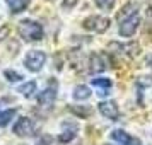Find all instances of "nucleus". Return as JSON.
I'll return each mask as SVG.
<instances>
[{"label": "nucleus", "instance_id": "dca6fc26", "mask_svg": "<svg viewBox=\"0 0 152 145\" xmlns=\"http://www.w3.org/2000/svg\"><path fill=\"white\" fill-rule=\"evenodd\" d=\"M4 77L7 79L9 82H19V80L22 79V75L19 74V72H15V70H10V68L4 72Z\"/></svg>", "mask_w": 152, "mask_h": 145}, {"label": "nucleus", "instance_id": "39448f33", "mask_svg": "<svg viewBox=\"0 0 152 145\" xmlns=\"http://www.w3.org/2000/svg\"><path fill=\"white\" fill-rule=\"evenodd\" d=\"M56 89H58V85L56 82H50L48 87H45V89L39 92V96H38V104L43 106V108H51L53 103L56 101Z\"/></svg>", "mask_w": 152, "mask_h": 145}, {"label": "nucleus", "instance_id": "5701e85b", "mask_svg": "<svg viewBox=\"0 0 152 145\" xmlns=\"http://www.w3.org/2000/svg\"><path fill=\"white\" fill-rule=\"evenodd\" d=\"M7 34H9V26H4V28L0 29V41H2Z\"/></svg>", "mask_w": 152, "mask_h": 145}, {"label": "nucleus", "instance_id": "4468645a", "mask_svg": "<svg viewBox=\"0 0 152 145\" xmlns=\"http://www.w3.org/2000/svg\"><path fill=\"white\" fill-rule=\"evenodd\" d=\"M36 87H38V85H36L34 80H29V82L19 85V87H17V92H21L24 97H31L36 92Z\"/></svg>", "mask_w": 152, "mask_h": 145}, {"label": "nucleus", "instance_id": "412c9836", "mask_svg": "<svg viewBox=\"0 0 152 145\" xmlns=\"http://www.w3.org/2000/svg\"><path fill=\"white\" fill-rule=\"evenodd\" d=\"M50 142H51V137L50 135H41V138L36 142V145H50Z\"/></svg>", "mask_w": 152, "mask_h": 145}, {"label": "nucleus", "instance_id": "0eeeda50", "mask_svg": "<svg viewBox=\"0 0 152 145\" xmlns=\"http://www.w3.org/2000/svg\"><path fill=\"white\" fill-rule=\"evenodd\" d=\"M97 109L104 118H108L111 121H116L120 118V108L115 101H103V103L97 104Z\"/></svg>", "mask_w": 152, "mask_h": 145}, {"label": "nucleus", "instance_id": "a211bd4d", "mask_svg": "<svg viewBox=\"0 0 152 145\" xmlns=\"http://www.w3.org/2000/svg\"><path fill=\"white\" fill-rule=\"evenodd\" d=\"M70 111L75 113L77 116H80V118H86V116H89L91 114L89 108H75V106H70Z\"/></svg>", "mask_w": 152, "mask_h": 145}, {"label": "nucleus", "instance_id": "4be33fe9", "mask_svg": "<svg viewBox=\"0 0 152 145\" xmlns=\"http://www.w3.org/2000/svg\"><path fill=\"white\" fill-rule=\"evenodd\" d=\"M77 2L79 0H63V9H67V10L69 9H74V5H75Z\"/></svg>", "mask_w": 152, "mask_h": 145}, {"label": "nucleus", "instance_id": "7ed1b4c3", "mask_svg": "<svg viewBox=\"0 0 152 145\" xmlns=\"http://www.w3.org/2000/svg\"><path fill=\"white\" fill-rule=\"evenodd\" d=\"M111 21L104 15H89L87 19H84L82 22V28L87 29V31H94L97 34H103L110 29Z\"/></svg>", "mask_w": 152, "mask_h": 145}, {"label": "nucleus", "instance_id": "1a4fd4ad", "mask_svg": "<svg viewBox=\"0 0 152 145\" xmlns=\"http://www.w3.org/2000/svg\"><path fill=\"white\" fill-rule=\"evenodd\" d=\"M111 138L121 145H142L140 138L133 137V135H130L128 131H125V130H113L111 131Z\"/></svg>", "mask_w": 152, "mask_h": 145}, {"label": "nucleus", "instance_id": "f257e3e1", "mask_svg": "<svg viewBox=\"0 0 152 145\" xmlns=\"http://www.w3.org/2000/svg\"><path fill=\"white\" fill-rule=\"evenodd\" d=\"M17 33L24 41H39L45 36V29L39 22L33 21V19H24L19 22Z\"/></svg>", "mask_w": 152, "mask_h": 145}, {"label": "nucleus", "instance_id": "6e6552de", "mask_svg": "<svg viewBox=\"0 0 152 145\" xmlns=\"http://www.w3.org/2000/svg\"><path fill=\"white\" fill-rule=\"evenodd\" d=\"M138 24H140V17L137 14L125 19V21L120 22V34L123 38H130V36L135 34V31L138 29Z\"/></svg>", "mask_w": 152, "mask_h": 145}, {"label": "nucleus", "instance_id": "aec40b11", "mask_svg": "<svg viewBox=\"0 0 152 145\" xmlns=\"http://www.w3.org/2000/svg\"><path fill=\"white\" fill-rule=\"evenodd\" d=\"M135 84H137L138 87H151L152 85V77H147V75L138 77L137 80H135Z\"/></svg>", "mask_w": 152, "mask_h": 145}, {"label": "nucleus", "instance_id": "9b49d317", "mask_svg": "<svg viewBox=\"0 0 152 145\" xmlns=\"http://www.w3.org/2000/svg\"><path fill=\"white\" fill-rule=\"evenodd\" d=\"M91 96H92L91 89L87 85H84V84L75 85V87H74V92H72V97H74L75 101H87Z\"/></svg>", "mask_w": 152, "mask_h": 145}, {"label": "nucleus", "instance_id": "b1692460", "mask_svg": "<svg viewBox=\"0 0 152 145\" xmlns=\"http://www.w3.org/2000/svg\"><path fill=\"white\" fill-rule=\"evenodd\" d=\"M147 62H149V65H151V67H152V55L149 56V60H147Z\"/></svg>", "mask_w": 152, "mask_h": 145}, {"label": "nucleus", "instance_id": "ddd939ff", "mask_svg": "<svg viewBox=\"0 0 152 145\" xmlns=\"http://www.w3.org/2000/svg\"><path fill=\"white\" fill-rule=\"evenodd\" d=\"M15 113H17V109H15V108H12V109H4V111H0V128L7 126V125L15 118Z\"/></svg>", "mask_w": 152, "mask_h": 145}, {"label": "nucleus", "instance_id": "6ab92c4d", "mask_svg": "<svg viewBox=\"0 0 152 145\" xmlns=\"http://www.w3.org/2000/svg\"><path fill=\"white\" fill-rule=\"evenodd\" d=\"M74 138H75V130H67V131H62V135L58 137V140L65 144V142H70Z\"/></svg>", "mask_w": 152, "mask_h": 145}, {"label": "nucleus", "instance_id": "f03ea898", "mask_svg": "<svg viewBox=\"0 0 152 145\" xmlns=\"http://www.w3.org/2000/svg\"><path fill=\"white\" fill-rule=\"evenodd\" d=\"M45 62H46V53L41 51V50H31V51H28L26 56H24V67H26L29 72H33V74L39 72V70L43 68Z\"/></svg>", "mask_w": 152, "mask_h": 145}, {"label": "nucleus", "instance_id": "9d476101", "mask_svg": "<svg viewBox=\"0 0 152 145\" xmlns=\"http://www.w3.org/2000/svg\"><path fill=\"white\" fill-rule=\"evenodd\" d=\"M91 84L94 85V87H97L99 89V96H106V94H110L108 90L113 87V82H111V79H106V77H97V79H92L91 80Z\"/></svg>", "mask_w": 152, "mask_h": 145}, {"label": "nucleus", "instance_id": "f8f14e48", "mask_svg": "<svg viewBox=\"0 0 152 145\" xmlns=\"http://www.w3.org/2000/svg\"><path fill=\"white\" fill-rule=\"evenodd\" d=\"M5 2H7L12 14H19L22 10H26L29 7V4H31V0H5Z\"/></svg>", "mask_w": 152, "mask_h": 145}, {"label": "nucleus", "instance_id": "2eb2a0df", "mask_svg": "<svg viewBox=\"0 0 152 145\" xmlns=\"http://www.w3.org/2000/svg\"><path fill=\"white\" fill-rule=\"evenodd\" d=\"M137 14V5L135 4H126L123 7V10L120 12V15H118V19H120V22L125 21V19H128V17H132V15Z\"/></svg>", "mask_w": 152, "mask_h": 145}, {"label": "nucleus", "instance_id": "20e7f679", "mask_svg": "<svg viewBox=\"0 0 152 145\" xmlns=\"http://www.w3.org/2000/svg\"><path fill=\"white\" fill-rule=\"evenodd\" d=\"M34 121L31 119V118L28 116H21L17 118V121L14 123V126H12V131H14L17 137H31V135H34Z\"/></svg>", "mask_w": 152, "mask_h": 145}, {"label": "nucleus", "instance_id": "f3484780", "mask_svg": "<svg viewBox=\"0 0 152 145\" xmlns=\"http://www.w3.org/2000/svg\"><path fill=\"white\" fill-rule=\"evenodd\" d=\"M94 4H96L101 10H111L113 5L116 4V0H94Z\"/></svg>", "mask_w": 152, "mask_h": 145}, {"label": "nucleus", "instance_id": "423d86ee", "mask_svg": "<svg viewBox=\"0 0 152 145\" xmlns=\"http://www.w3.org/2000/svg\"><path fill=\"white\" fill-rule=\"evenodd\" d=\"M110 67V60L106 53H92L89 58V70L92 74H101Z\"/></svg>", "mask_w": 152, "mask_h": 145}]
</instances>
